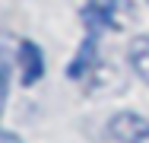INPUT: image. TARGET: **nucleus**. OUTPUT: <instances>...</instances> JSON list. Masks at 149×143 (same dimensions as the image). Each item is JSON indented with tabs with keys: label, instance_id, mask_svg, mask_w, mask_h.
<instances>
[{
	"label": "nucleus",
	"instance_id": "obj_5",
	"mask_svg": "<svg viewBox=\"0 0 149 143\" xmlns=\"http://www.w3.org/2000/svg\"><path fill=\"white\" fill-rule=\"evenodd\" d=\"M92 60H95V35H86L83 48L76 51L73 64L67 67V76H83V73H86V70L92 67Z\"/></svg>",
	"mask_w": 149,
	"mask_h": 143
},
{
	"label": "nucleus",
	"instance_id": "obj_7",
	"mask_svg": "<svg viewBox=\"0 0 149 143\" xmlns=\"http://www.w3.org/2000/svg\"><path fill=\"white\" fill-rule=\"evenodd\" d=\"M0 143H22L16 134H10V130H0Z\"/></svg>",
	"mask_w": 149,
	"mask_h": 143
},
{
	"label": "nucleus",
	"instance_id": "obj_2",
	"mask_svg": "<svg viewBox=\"0 0 149 143\" xmlns=\"http://www.w3.org/2000/svg\"><path fill=\"white\" fill-rule=\"evenodd\" d=\"M45 73V57H41V48L35 41H22L19 45V80L22 86H35Z\"/></svg>",
	"mask_w": 149,
	"mask_h": 143
},
{
	"label": "nucleus",
	"instance_id": "obj_3",
	"mask_svg": "<svg viewBox=\"0 0 149 143\" xmlns=\"http://www.w3.org/2000/svg\"><path fill=\"white\" fill-rule=\"evenodd\" d=\"M127 60H130V70L143 83H149V35H136L127 45Z\"/></svg>",
	"mask_w": 149,
	"mask_h": 143
},
{
	"label": "nucleus",
	"instance_id": "obj_4",
	"mask_svg": "<svg viewBox=\"0 0 149 143\" xmlns=\"http://www.w3.org/2000/svg\"><path fill=\"white\" fill-rule=\"evenodd\" d=\"M83 22H86V29H89V35L98 38V32H102V29H111V26H114L111 6H108V3H98V0L86 3V10H83Z\"/></svg>",
	"mask_w": 149,
	"mask_h": 143
},
{
	"label": "nucleus",
	"instance_id": "obj_6",
	"mask_svg": "<svg viewBox=\"0 0 149 143\" xmlns=\"http://www.w3.org/2000/svg\"><path fill=\"white\" fill-rule=\"evenodd\" d=\"M6 83H10V67H6V60H0V108L6 102Z\"/></svg>",
	"mask_w": 149,
	"mask_h": 143
},
{
	"label": "nucleus",
	"instance_id": "obj_1",
	"mask_svg": "<svg viewBox=\"0 0 149 143\" xmlns=\"http://www.w3.org/2000/svg\"><path fill=\"white\" fill-rule=\"evenodd\" d=\"M108 134L120 143H149V121L136 111H120L108 121Z\"/></svg>",
	"mask_w": 149,
	"mask_h": 143
}]
</instances>
